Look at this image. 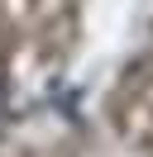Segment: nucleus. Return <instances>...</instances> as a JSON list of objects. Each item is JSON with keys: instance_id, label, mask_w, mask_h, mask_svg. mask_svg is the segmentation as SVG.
I'll return each mask as SVG.
<instances>
[{"instance_id": "1", "label": "nucleus", "mask_w": 153, "mask_h": 157, "mask_svg": "<svg viewBox=\"0 0 153 157\" xmlns=\"http://www.w3.org/2000/svg\"><path fill=\"white\" fill-rule=\"evenodd\" d=\"M0 114H5V100H0Z\"/></svg>"}]
</instances>
